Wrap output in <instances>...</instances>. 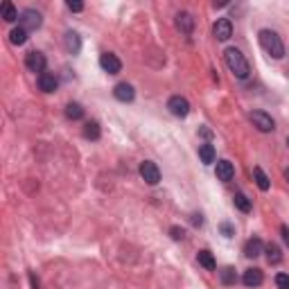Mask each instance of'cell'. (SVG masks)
<instances>
[{
	"instance_id": "obj_30",
	"label": "cell",
	"mask_w": 289,
	"mask_h": 289,
	"mask_svg": "<svg viewBox=\"0 0 289 289\" xmlns=\"http://www.w3.org/2000/svg\"><path fill=\"white\" fill-rule=\"evenodd\" d=\"M222 233H224L226 237H233V233H235V230H233V226H230V224H222Z\"/></svg>"
},
{
	"instance_id": "obj_17",
	"label": "cell",
	"mask_w": 289,
	"mask_h": 289,
	"mask_svg": "<svg viewBox=\"0 0 289 289\" xmlns=\"http://www.w3.org/2000/svg\"><path fill=\"white\" fill-rule=\"evenodd\" d=\"M197 260H199L201 267H206L208 271H215V269H217V262H215V258H213V253H210V251H199Z\"/></svg>"
},
{
	"instance_id": "obj_36",
	"label": "cell",
	"mask_w": 289,
	"mask_h": 289,
	"mask_svg": "<svg viewBox=\"0 0 289 289\" xmlns=\"http://www.w3.org/2000/svg\"><path fill=\"white\" fill-rule=\"evenodd\" d=\"M287 145H289V136H287Z\"/></svg>"
},
{
	"instance_id": "obj_11",
	"label": "cell",
	"mask_w": 289,
	"mask_h": 289,
	"mask_svg": "<svg viewBox=\"0 0 289 289\" xmlns=\"http://www.w3.org/2000/svg\"><path fill=\"white\" fill-rule=\"evenodd\" d=\"M113 95H115V100L118 102H131L133 97H136V93H133V86L127 82L118 84L115 89H113Z\"/></svg>"
},
{
	"instance_id": "obj_22",
	"label": "cell",
	"mask_w": 289,
	"mask_h": 289,
	"mask_svg": "<svg viewBox=\"0 0 289 289\" xmlns=\"http://www.w3.org/2000/svg\"><path fill=\"white\" fill-rule=\"evenodd\" d=\"M66 118H68V120H79V118H84L82 104H77V102H70V104L66 107Z\"/></svg>"
},
{
	"instance_id": "obj_26",
	"label": "cell",
	"mask_w": 289,
	"mask_h": 289,
	"mask_svg": "<svg viewBox=\"0 0 289 289\" xmlns=\"http://www.w3.org/2000/svg\"><path fill=\"white\" fill-rule=\"evenodd\" d=\"M235 206L242 210V213H251V201H248V197L246 195H242V192H237L235 195Z\"/></svg>"
},
{
	"instance_id": "obj_28",
	"label": "cell",
	"mask_w": 289,
	"mask_h": 289,
	"mask_svg": "<svg viewBox=\"0 0 289 289\" xmlns=\"http://www.w3.org/2000/svg\"><path fill=\"white\" fill-rule=\"evenodd\" d=\"M170 235L174 237V240H183V237H185V233H183V228H178V226H172Z\"/></svg>"
},
{
	"instance_id": "obj_18",
	"label": "cell",
	"mask_w": 289,
	"mask_h": 289,
	"mask_svg": "<svg viewBox=\"0 0 289 289\" xmlns=\"http://www.w3.org/2000/svg\"><path fill=\"white\" fill-rule=\"evenodd\" d=\"M199 158H201V163H206V165L215 163V147L210 145V142H206V145H201L199 147Z\"/></svg>"
},
{
	"instance_id": "obj_29",
	"label": "cell",
	"mask_w": 289,
	"mask_h": 289,
	"mask_svg": "<svg viewBox=\"0 0 289 289\" xmlns=\"http://www.w3.org/2000/svg\"><path fill=\"white\" fill-rule=\"evenodd\" d=\"M68 9H70V12H82L84 5L82 2H72V0H68Z\"/></svg>"
},
{
	"instance_id": "obj_9",
	"label": "cell",
	"mask_w": 289,
	"mask_h": 289,
	"mask_svg": "<svg viewBox=\"0 0 289 289\" xmlns=\"http://www.w3.org/2000/svg\"><path fill=\"white\" fill-rule=\"evenodd\" d=\"M25 66L30 68L32 72H45V57H43L41 52H27V57H25Z\"/></svg>"
},
{
	"instance_id": "obj_20",
	"label": "cell",
	"mask_w": 289,
	"mask_h": 289,
	"mask_svg": "<svg viewBox=\"0 0 289 289\" xmlns=\"http://www.w3.org/2000/svg\"><path fill=\"white\" fill-rule=\"evenodd\" d=\"M2 18H5L7 23H14V21H18V18H21V14L16 12V7H14L9 0H5V2H2Z\"/></svg>"
},
{
	"instance_id": "obj_4",
	"label": "cell",
	"mask_w": 289,
	"mask_h": 289,
	"mask_svg": "<svg viewBox=\"0 0 289 289\" xmlns=\"http://www.w3.org/2000/svg\"><path fill=\"white\" fill-rule=\"evenodd\" d=\"M41 23H43V18L36 9H25V12H21V18H18V25L25 27V30H39Z\"/></svg>"
},
{
	"instance_id": "obj_2",
	"label": "cell",
	"mask_w": 289,
	"mask_h": 289,
	"mask_svg": "<svg viewBox=\"0 0 289 289\" xmlns=\"http://www.w3.org/2000/svg\"><path fill=\"white\" fill-rule=\"evenodd\" d=\"M260 45L265 47V52L273 59H283L285 57V45L280 41V36L273 30H262L260 32Z\"/></svg>"
},
{
	"instance_id": "obj_16",
	"label": "cell",
	"mask_w": 289,
	"mask_h": 289,
	"mask_svg": "<svg viewBox=\"0 0 289 289\" xmlns=\"http://www.w3.org/2000/svg\"><path fill=\"white\" fill-rule=\"evenodd\" d=\"M66 50L70 54H79V50H82V39H79L77 32H68V34H66Z\"/></svg>"
},
{
	"instance_id": "obj_35",
	"label": "cell",
	"mask_w": 289,
	"mask_h": 289,
	"mask_svg": "<svg viewBox=\"0 0 289 289\" xmlns=\"http://www.w3.org/2000/svg\"><path fill=\"white\" fill-rule=\"evenodd\" d=\"M285 178H287V181H289V167H287V170H285Z\"/></svg>"
},
{
	"instance_id": "obj_13",
	"label": "cell",
	"mask_w": 289,
	"mask_h": 289,
	"mask_svg": "<svg viewBox=\"0 0 289 289\" xmlns=\"http://www.w3.org/2000/svg\"><path fill=\"white\" fill-rule=\"evenodd\" d=\"M177 27L183 34H192V30H195V18H192V14L178 12L177 14Z\"/></svg>"
},
{
	"instance_id": "obj_31",
	"label": "cell",
	"mask_w": 289,
	"mask_h": 289,
	"mask_svg": "<svg viewBox=\"0 0 289 289\" xmlns=\"http://www.w3.org/2000/svg\"><path fill=\"white\" fill-rule=\"evenodd\" d=\"M280 233H283V240L289 244V228L287 226H280Z\"/></svg>"
},
{
	"instance_id": "obj_14",
	"label": "cell",
	"mask_w": 289,
	"mask_h": 289,
	"mask_svg": "<svg viewBox=\"0 0 289 289\" xmlns=\"http://www.w3.org/2000/svg\"><path fill=\"white\" fill-rule=\"evenodd\" d=\"M217 178L219 181H230V178L235 177V167H233V163L230 160H217Z\"/></svg>"
},
{
	"instance_id": "obj_15",
	"label": "cell",
	"mask_w": 289,
	"mask_h": 289,
	"mask_svg": "<svg viewBox=\"0 0 289 289\" xmlns=\"http://www.w3.org/2000/svg\"><path fill=\"white\" fill-rule=\"evenodd\" d=\"M262 280H265V276H262V271L260 269H246L242 276V283L246 285V287H260L262 285Z\"/></svg>"
},
{
	"instance_id": "obj_5",
	"label": "cell",
	"mask_w": 289,
	"mask_h": 289,
	"mask_svg": "<svg viewBox=\"0 0 289 289\" xmlns=\"http://www.w3.org/2000/svg\"><path fill=\"white\" fill-rule=\"evenodd\" d=\"M140 177L145 183H149V185H156V183L160 181V170L156 163H152V160H145V163H140Z\"/></svg>"
},
{
	"instance_id": "obj_25",
	"label": "cell",
	"mask_w": 289,
	"mask_h": 289,
	"mask_svg": "<svg viewBox=\"0 0 289 289\" xmlns=\"http://www.w3.org/2000/svg\"><path fill=\"white\" fill-rule=\"evenodd\" d=\"M219 278H222V283L224 285H235L237 283V276H235V269H233V267H224V269L219 271Z\"/></svg>"
},
{
	"instance_id": "obj_10",
	"label": "cell",
	"mask_w": 289,
	"mask_h": 289,
	"mask_svg": "<svg viewBox=\"0 0 289 289\" xmlns=\"http://www.w3.org/2000/svg\"><path fill=\"white\" fill-rule=\"evenodd\" d=\"M265 253V244L260 237H251L246 244H244V255L246 258H260V255Z\"/></svg>"
},
{
	"instance_id": "obj_32",
	"label": "cell",
	"mask_w": 289,
	"mask_h": 289,
	"mask_svg": "<svg viewBox=\"0 0 289 289\" xmlns=\"http://www.w3.org/2000/svg\"><path fill=\"white\" fill-rule=\"evenodd\" d=\"M192 224H195V226H201V224H203V219H201V215H192Z\"/></svg>"
},
{
	"instance_id": "obj_6",
	"label": "cell",
	"mask_w": 289,
	"mask_h": 289,
	"mask_svg": "<svg viewBox=\"0 0 289 289\" xmlns=\"http://www.w3.org/2000/svg\"><path fill=\"white\" fill-rule=\"evenodd\" d=\"M167 109L172 111V115L185 118L190 113V102L185 100V97H181V95H174V97H170V102H167Z\"/></svg>"
},
{
	"instance_id": "obj_24",
	"label": "cell",
	"mask_w": 289,
	"mask_h": 289,
	"mask_svg": "<svg viewBox=\"0 0 289 289\" xmlns=\"http://www.w3.org/2000/svg\"><path fill=\"white\" fill-rule=\"evenodd\" d=\"M253 177H255V183H258V188L262 190V192H267V190H269V177H267L265 172H262V167H255V170H253Z\"/></svg>"
},
{
	"instance_id": "obj_21",
	"label": "cell",
	"mask_w": 289,
	"mask_h": 289,
	"mask_svg": "<svg viewBox=\"0 0 289 289\" xmlns=\"http://www.w3.org/2000/svg\"><path fill=\"white\" fill-rule=\"evenodd\" d=\"M9 41H12L14 45H23V43L27 41V30H25V27H21V25H18V27H14V30L9 32Z\"/></svg>"
},
{
	"instance_id": "obj_3",
	"label": "cell",
	"mask_w": 289,
	"mask_h": 289,
	"mask_svg": "<svg viewBox=\"0 0 289 289\" xmlns=\"http://www.w3.org/2000/svg\"><path fill=\"white\" fill-rule=\"evenodd\" d=\"M251 122H253V127L258 131H262V133H269V131L276 129L273 118L269 115V113H265V111H253V113H251Z\"/></svg>"
},
{
	"instance_id": "obj_33",
	"label": "cell",
	"mask_w": 289,
	"mask_h": 289,
	"mask_svg": "<svg viewBox=\"0 0 289 289\" xmlns=\"http://www.w3.org/2000/svg\"><path fill=\"white\" fill-rule=\"evenodd\" d=\"M30 283H32V287L34 289H39V278H36L34 273H30Z\"/></svg>"
},
{
	"instance_id": "obj_19",
	"label": "cell",
	"mask_w": 289,
	"mask_h": 289,
	"mask_svg": "<svg viewBox=\"0 0 289 289\" xmlns=\"http://www.w3.org/2000/svg\"><path fill=\"white\" fill-rule=\"evenodd\" d=\"M265 253H267V260L271 262V265H278L280 260H283V253H280V246L278 244H267L265 246Z\"/></svg>"
},
{
	"instance_id": "obj_27",
	"label": "cell",
	"mask_w": 289,
	"mask_h": 289,
	"mask_svg": "<svg viewBox=\"0 0 289 289\" xmlns=\"http://www.w3.org/2000/svg\"><path fill=\"white\" fill-rule=\"evenodd\" d=\"M276 285H278V289H289V276L287 273H278Z\"/></svg>"
},
{
	"instance_id": "obj_7",
	"label": "cell",
	"mask_w": 289,
	"mask_h": 289,
	"mask_svg": "<svg viewBox=\"0 0 289 289\" xmlns=\"http://www.w3.org/2000/svg\"><path fill=\"white\" fill-rule=\"evenodd\" d=\"M100 66H102V70L109 72V75H118L120 70H122V61L115 57L113 52H104L100 57Z\"/></svg>"
},
{
	"instance_id": "obj_23",
	"label": "cell",
	"mask_w": 289,
	"mask_h": 289,
	"mask_svg": "<svg viewBox=\"0 0 289 289\" xmlns=\"http://www.w3.org/2000/svg\"><path fill=\"white\" fill-rule=\"evenodd\" d=\"M84 136L89 138V140H97V138H100V124L95 122V120L86 122L84 124Z\"/></svg>"
},
{
	"instance_id": "obj_12",
	"label": "cell",
	"mask_w": 289,
	"mask_h": 289,
	"mask_svg": "<svg viewBox=\"0 0 289 289\" xmlns=\"http://www.w3.org/2000/svg\"><path fill=\"white\" fill-rule=\"evenodd\" d=\"M57 86H59V79H57L52 72H43V75H39V89H41L43 93H54Z\"/></svg>"
},
{
	"instance_id": "obj_8",
	"label": "cell",
	"mask_w": 289,
	"mask_h": 289,
	"mask_svg": "<svg viewBox=\"0 0 289 289\" xmlns=\"http://www.w3.org/2000/svg\"><path fill=\"white\" fill-rule=\"evenodd\" d=\"M213 34L217 36V41H228L230 36H233V23H230L228 18H219L213 27Z\"/></svg>"
},
{
	"instance_id": "obj_34",
	"label": "cell",
	"mask_w": 289,
	"mask_h": 289,
	"mask_svg": "<svg viewBox=\"0 0 289 289\" xmlns=\"http://www.w3.org/2000/svg\"><path fill=\"white\" fill-rule=\"evenodd\" d=\"M201 131V136H206V138H210V136H213V131H210V129H206V127H203V129H199Z\"/></svg>"
},
{
	"instance_id": "obj_1",
	"label": "cell",
	"mask_w": 289,
	"mask_h": 289,
	"mask_svg": "<svg viewBox=\"0 0 289 289\" xmlns=\"http://www.w3.org/2000/svg\"><path fill=\"white\" fill-rule=\"evenodd\" d=\"M224 59H226V66H228V70L237 77V79H246L251 68H248V61L237 47H228L224 52Z\"/></svg>"
}]
</instances>
